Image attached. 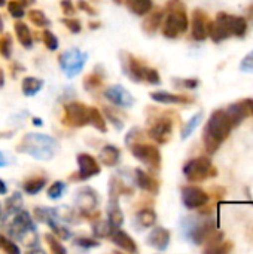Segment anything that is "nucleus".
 Here are the masks:
<instances>
[{"mask_svg": "<svg viewBox=\"0 0 253 254\" xmlns=\"http://www.w3.org/2000/svg\"><path fill=\"white\" fill-rule=\"evenodd\" d=\"M33 124H34V125H37V127H40V125H42V119L34 118V119H33Z\"/></svg>", "mask_w": 253, "mask_h": 254, "instance_id": "59", "label": "nucleus"}, {"mask_svg": "<svg viewBox=\"0 0 253 254\" xmlns=\"http://www.w3.org/2000/svg\"><path fill=\"white\" fill-rule=\"evenodd\" d=\"M49 226H51V229H52L54 235H57L60 240H69V238H70V232H69L66 228H63V226L57 225V223H55V220H54V222H51V223H49Z\"/></svg>", "mask_w": 253, "mask_h": 254, "instance_id": "47", "label": "nucleus"}, {"mask_svg": "<svg viewBox=\"0 0 253 254\" xmlns=\"http://www.w3.org/2000/svg\"><path fill=\"white\" fill-rule=\"evenodd\" d=\"M240 70L243 73H253V51L240 61Z\"/></svg>", "mask_w": 253, "mask_h": 254, "instance_id": "48", "label": "nucleus"}, {"mask_svg": "<svg viewBox=\"0 0 253 254\" xmlns=\"http://www.w3.org/2000/svg\"><path fill=\"white\" fill-rule=\"evenodd\" d=\"M0 54L3 58H10L12 54V37L10 34H4L3 37H0Z\"/></svg>", "mask_w": 253, "mask_h": 254, "instance_id": "41", "label": "nucleus"}, {"mask_svg": "<svg viewBox=\"0 0 253 254\" xmlns=\"http://www.w3.org/2000/svg\"><path fill=\"white\" fill-rule=\"evenodd\" d=\"M136 220L142 228H152L157 223V213L152 208H143L137 213Z\"/></svg>", "mask_w": 253, "mask_h": 254, "instance_id": "29", "label": "nucleus"}, {"mask_svg": "<svg viewBox=\"0 0 253 254\" xmlns=\"http://www.w3.org/2000/svg\"><path fill=\"white\" fill-rule=\"evenodd\" d=\"M210 196L206 190L198 186H183L182 188V202L188 210L201 208L209 202Z\"/></svg>", "mask_w": 253, "mask_h": 254, "instance_id": "10", "label": "nucleus"}, {"mask_svg": "<svg viewBox=\"0 0 253 254\" xmlns=\"http://www.w3.org/2000/svg\"><path fill=\"white\" fill-rule=\"evenodd\" d=\"M75 246H78L81 249H94V247H98L100 243H97L94 240H89V238H76Z\"/></svg>", "mask_w": 253, "mask_h": 254, "instance_id": "51", "label": "nucleus"}, {"mask_svg": "<svg viewBox=\"0 0 253 254\" xmlns=\"http://www.w3.org/2000/svg\"><path fill=\"white\" fill-rule=\"evenodd\" d=\"M3 31V21H1V15H0V33Z\"/></svg>", "mask_w": 253, "mask_h": 254, "instance_id": "61", "label": "nucleus"}, {"mask_svg": "<svg viewBox=\"0 0 253 254\" xmlns=\"http://www.w3.org/2000/svg\"><path fill=\"white\" fill-rule=\"evenodd\" d=\"M0 217H1V205H0Z\"/></svg>", "mask_w": 253, "mask_h": 254, "instance_id": "63", "label": "nucleus"}, {"mask_svg": "<svg viewBox=\"0 0 253 254\" xmlns=\"http://www.w3.org/2000/svg\"><path fill=\"white\" fill-rule=\"evenodd\" d=\"M13 28H15V34H16V39L19 40V43L27 49L31 48L33 46V36H31V31L27 27V24L18 21Z\"/></svg>", "mask_w": 253, "mask_h": 254, "instance_id": "26", "label": "nucleus"}, {"mask_svg": "<svg viewBox=\"0 0 253 254\" xmlns=\"http://www.w3.org/2000/svg\"><path fill=\"white\" fill-rule=\"evenodd\" d=\"M89 27H91L92 30H95L97 27H100V22H89Z\"/></svg>", "mask_w": 253, "mask_h": 254, "instance_id": "58", "label": "nucleus"}, {"mask_svg": "<svg viewBox=\"0 0 253 254\" xmlns=\"http://www.w3.org/2000/svg\"><path fill=\"white\" fill-rule=\"evenodd\" d=\"M4 207H6V213L7 214H16L18 211H21V208H22V198H21V195L18 192L13 193L10 198L6 199Z\"/></svg>", "mask_w": 253, "mask_h": 254, "instance_id": "33", "label": "nucleus"}, {"mask_svg": "<svg viewBox=\"0 0 253 254\" xmlns=\"http://www.w3.org/2000/svg\"><path fill=\"white\" fill-rule=\"evenodd\" d=\"M173 83L183 89H197L200 86L198 79H173Z\"/></svg>", "mask_w": 253, "mask_h": 254, "instance_id": "44", "label": "nucleus"}, {"mask_svg": "<svg viewBox=\"0 0 253 254\" xmlns=\"http://www.w3.org/2000/svg\"><path fill=\"white\" fill-rule=\"evenodd\" d=\"M63 122L69 127L81 128L89 125V107L82 103H69L64 107V119Z\"/></svg>", "mask_w": 253, "mask_h": 254, "instance_id": "9", "label": "nucleus"}, {"mask_svg": "<svg viewBox=\"0 0 253 254\" xmlns=\"http://www.w3.org/2000/svg\"><path fill=\"white\" fill-rule=\"evenodd\" d=\"M167 15L163 27V34L167 39H176L188 30L189 21L186 15V7L182 0H169L166 6Z\"/></svg>", "mask_w": 253, "mask_h": 254, "instance_id": "3", "label": "nucleus"}, {"mask_svg": "<svg viewBox=\"0 0 253 254\" xmlns=\"http://www.w3.org/2000/svg\"><path fill=\"white\" fill-rule=\"evenodd\" d=\"M207 36L215 42L221 43L231 37L230 28H228V13L227 12H219L213 21H209V28H207Z\"/></svg>", "mask_w": 253, "mask_h": 254, "instance_id": "11", "label": "nucleus"}, {"mask_svg": "<svg viewBox=\"0 0 253 254\" xmlns=\"http://www.w3.org/2000/svg\"><path fill=\"white\" fill-rule=\"evenodd\" d=\"M92 231H94V235L95 237H98V238H107V237H110V234L113 231V226L109 222L98 220L97 223L92 225Z\"/></svg>", "mask_w": 253, "mask_h": 254, "instance_id": "35", "label": "nucleus"}, {"mask_svg": "<svg viewBox=\"0 0 253 254\" xmlns=\"http://www.w3.org/2000/svg\"><path fill=\"white\" fill-rule=\"evenodd\" d=\"M225 112H227V116H228L233 128H237L251 115L249 113V109H248V106H246L245 101H239V103L230 104Z\"/></svg>", "mask_w": 253, "mask_h": 254, "instance_id": "20", "label": "nucleus"}, {"mask_svg": "<svg viewBox=\"0 0 253 254\" xmlns=\"http://www.w3.org/2000/svg\"><path fill=\"white\" fill-rule=\"evenodd\" d=\"M46 185V179L45 177H34V179H30L27 182H24L22 188H24V192L28 193V195H36L39 193Z\"/></svg>", "mask_w": 253, "mask_h": 254, "instance_id": "31", "label": "nucleus"}, {"mask_svg": "<svg viewBox=\"0 0 253 254\" xmlns=\"http://www.w3.org/2000/svg\"><path fill=\"white\" fill-rule=\"evenodd\" d=\"M124 70L130 76V79L134 82H143L148 67L131 55H124Z\"/></svg>", "mask_w": 253, "mask_h": 254, "instance_id": "16", "label": "nucleus"}, {"mask_svg": "<svg viewBox=\"0 0 253 254\" xmlns=\"http://www.w3.org/2000/svg\"><path fill=\"white\" fill-rule=\"evenodd\" d=\"M86 60H88L86 54L81 52L78 48H73V49L66 51L60 57V65L67 77H75L82 71Z\"/></svg>", "mask_w": 253, "mask_h": 254, "instance_id": "6", "label": "nucleus"}, {"mask_svg": "<svg viewBox=\"0 0 253 254\" xmlns=\"http://www.w3.org/2000/svg\"><path fill=\"white\" fill-rule=\"evenodd\" d=\"M110 240L113 241L115 246H118L121 250H125L128 253H137L139 249L136 246V241L124 231H121L119 228H113L112 234H110Z\"/></svg>", "mask_w": 253, "mask_h": 254, "instance_id": "19", "label": "nucleus"}, {"mask_svg": "<svg viewBox=\"0 0 253 254\" xmlns=\"http://www.w3.org/2000/svg\"><path fill=\"white\" fill-rule=\"evenodd\" d=\"M78 165H79V171H78L79 180H88L94 176H98L101 171L97 159L88 153H79L78 155Z\"/></svg>", "mask_w": 253, "mask_h": 254, "instance_id": "13", "label": "nucleus"}, {"mask_svg": "<svg viewBox=\"0 0 253 254\" xmlns=\"http://www.w3.org/2000/svg\"><path fill=\"white\" fill-rule=\"evenodd\" d=\"M63 24L72 31V33H81V30H82V24L78 21V19H75V18H64L63 19Z\"/></svg>", "mask_w": 253, "mask_h": 254, "instance_id": "49", "label": "nucleus"}, {"mask_svg": "<svg viewBox=\"0 0 253 254\" xmlns=\"http://www.w3.org/2000/svg\"><path fill=\"white\" fill-rule=\"evenodd\" d=\"M209 16L203 9H194L192 12V27H191V33L192 37L197 42H203L206 40L207 36V28H209Z\"/></svg>", "mask_w": 253, "mask_h": 254, "instance_id": "15", "label": "nucleus"}, {"mask_svg": "<svg viewBox=\"0 0 253 254\" xmlns=\"http://www.w3.org/2000/svg\"><path fill=\"white\" fill-rule=\"evenodd\" d=\"M7 192V188H6V185H4V182L0 179V195H4Z\"/></svg>", "mask_w": 253, "mask_h": 254, "instance_id": "56", "label": "nucleus"}, {"mask_svg": "<svg viewBox=\"0 0 253 254\" xmlns=\"http://www.w3.org/2000/svg\"><path fill=\"white\" fill-rule=\"evenodd\" d=\"M134 180H136L137 186H139L142 190L148 192V193L157 195L158 190H160V183H158L151 174H148L146 171H143V170H140V168L134 170Z\"/></svg>", "mask_w": 253, "mask_h": 254, "instance_id": "18", "label": "nucleus"}, {"mask_svg": "<svg viewBox=\"0 0 253 254\" xmlns=\"http://www.w3.org/2000/svg\"><path fill=\"white\" fill-rule=\"evenodd\" d=\"M55 213V217L60 219V220H64V222H70L73 223V219H75V211L67 207V205H63V207H58L57 210H54Z\"/></svg>", "mask_w": 253, "mask_h": 254, "instance_id": "39", "label": "nucleus"}, {"mask_svg": "<svg viewBox=\"0 0 253 254\" xmlns=\"http://www.w3.org/2000/svg\"><path fill=\"white\" fill-rule=\"evenodd\" d=\"M119 159H121V150L118 147L112 146V144L104 146L101 149V152H100V161L106 167H115V165H118Z\"/></svg>", "mask_w": 253, "mask_h": 254, "instance_id": "23", "label": "nucleus"}, {"mask_svg": "<svg viewBox=\"0 0 253 254\" xmlns=\"http://www.w3.org/2000/svg\"><path fill=\"white\" fill-rule=\"evenodd\" d=\"M45 241H46V244L49 246V250H51V252H52L54 254H66L67 253L66 247H63V246H61V243H58V240H57L54 235H51V234H46V235H45Z\"/></svg>", "mask_w": 253, "mask_h": 254, "instance_id": "38", "label": "nucleus"}, {"mask_svg": "<svg viewBox=\"0 0 253 254\" xmlns=\"http://www.w3.org/2000/svg\"><path fill=\"white\" fill-rule=\"evenodd\" d=\"M107 222L113 226V228H119L124 223V214L121 211V208L118 207V199L110 198L109 205H107Z\"/></svg>", "mask_w": 253, "mask_h": 254, "instance_id": "24", "label": "nucleus"}, {"mask_svg": "<svg viewBox=\"0 0 253 254\" xmlns=\"http://www.w3.org/2000/svg\"><path fill=\"white\" fill-rule=\"evenodd\" d=\"M58 149V143L54 137L46 134L30 132L22 137L21 143L16 146V152L33 156L40 161H51Z\"/></svg>", "mask_w": 253, "mask_h": 254, "instance_id": "2", "label": "nucleus"}, {"mask_svg": "<svg viewBox=\"0 0 253 254\" xmlns=\"http://www.w3.org/2000/svg\"><path fill=\"white\" fill-rule=\"evenodd\" d=\"M183 176L191 183H200V182H204L210 177H216L218 171H216L210 158L200 156V158H192L188 162H185Z\"/></svg>", "mask_w": 253, "mask_h": 254, "instance_id": "4", "label": "nucleus"}, {"mask_svg": "<svg viewBox=\"0 0 253 254\" xmlns=\"http://www.w3.org/2000/svg\"><path fill=\"white\" fill-rule=\"evenodd\" d=\"M146 241H148V246H151L152 249L164 252L167 250L170 244V232L166 228H155L154 231H151Z\"/></svg>", "mask_w": 253, "mask_h": 254, "instance_id": "17", "label": "nucleus"}, {"mask_svg": "<svg viewBox=\"0 0 253 254\" xmlns=\"http://www.w3.org/2000/svg\"><path fill=\"white\" fill-rule=\"evenodd\" d=\"M104 112H106L107 119L113 124V127H115L116 129H122V128H124V124H122V121H121L119 118H116L115 110H112V109H104Z\"/></svg>", "mask_w": 253, "mask_h": 254, "instance_id": "52", "label": "nucleus"}, {"mask_svg": "<svg viewBox=\"0 0 253 254\" xmlns=\"http://www.w3.org/2000/svg\"><path fill=\"white\" fill-rule=\"evenodd\" d=\"M64 190H66V183H63V182H54L49 186V189H48V198L58 199V198L63 196Z\"/></svg>", "mask_w": 253, "mask_h": 254, "instance_id": "40", "label": "nucleus"}, {"mask_svg": "<svg viewBox=\"0 0 253 254\" xmlns=\"http://www.w3.org/2000/svg\"><path fill=\"white\" fill-rule=\"evenodd\" d=\"M78 7H79L81 10H85V12L89 13V15H95V13H97V10H95L91 4H88L85 0H78Z\"/></svg>", "mask_w": 253, "mask_h": 254, "instance_id": "54", "label": "nucleus"}, {"mask_svg": "<svg viewBox=\"0 0 253 254\" xmlns=\"http://www.w3.org/2000/svg\"><path fill=\"white\" fill-rule=\"evenodd\" d=\"M89 125H92L100 132H106L107 131L106 121H104L103 115L100 113V110H97L95 107H89Z\"/></svg>", "mask_w": 253, "mask_h": 254, "instance_id": "32", "label": "nucleus"}, {"mask_svg": "<svg viewBox=\"0 0 253 254\" xmlns=\"http://www.w3.org/2000/svg\"><path fill=\"white\" fill-rule=\"evenodd\" d=\"M43 88V80L37 77H24L22 79V94L27 97L36 95Z\"/></svg>", "mask_w": 253, "mask_h": 254, "instance_id": "28", "label": "nucleus"}, {"mask_svg": "<svg viewBox=\"0 0 253 254\" xmlns=\"http://www.w3.org/2000/svg\"><path fill=\"white\" fill-rule=\"evenodd\" d=\"M42 39H43V43L45 46L49 49V51H57L58 49V39L55 37V34L49 30H45L42 33Z\"/></svg>", "mask_w": 253, "mask_h": 254, "instance_id": "42", "label": "nucleus"}, {"mask_svg": "<svg viewBox=\"0 0 253 254\" xmlns=\"http://www.w3.org/2000/svg\"><path fill=\"white\" fill-rule=\"evenodd\" d=\"M76 207L82 211L84 216L94 219H98L100 213L97 211V204H98V196L97 192L92 188H82L76 193L75 199Z\"/></svg>", "mask_w": 253, "mask_h": 254, "instance_id": "8", "label": "nucleus"}, {"mask_svg": "<svg viewBox=\"0 0 253 254\" xmlns=\"http://www.w3.org/2000/svg\"><path fill=\"white\" fill-rule=\"evenodd\" d=\"M0 250L9 254H19V249L13 241H9L3 235H0Z\"/></svg>", "mask_w": 253, "mask_h": 254, "instance_id": "43", "label": "nucleus"}, {"mask_svg": "<svg viewBox=\"0 0 253 254\" xmlns=\"http://www.w3.org/2000/svg\"><path fill=\"white\" fill-rule=\"evenodd\" d=\"M34 219L40 223H46L49 225L51 222H54L57 217H55V213L54 210H49V208H42V207H37L34 210Z\"/></svg>", "mask_w": 253, "mask_h": 254, "instance_id": "34", "label": "nucleus"}, {"mask_svg": "<svg viewBox=\"0 0 253 254\" xmlns=\"http://www.w3.org/2000/svg\"><path fill=\"white\" fill-rule=\"evenodd\" d=\"M84 85L88 91H92V89H98L103 85V80L98 74H91L84 80Z\"/></svg>", "mask_w": 253, "mask_h": 254, "instance_id": "45", "label": "nucleus"}, {"mask_svg": "<svg viewBox=\"0 0 253 254\" xmlns=\"http://www.w3.org/2000/svg\"><path fill=\"white\" fill-rule=\"evenodd\" d=\"M4 85V73H3V70L0 68V88Z\"/></svg>", "mask_w": 253, "mask_h": 254, "instance_id": "57", "label": "nucleus"}, {"mask_svg": "<svg viewBox=\"0 0 253 254\" xmlns=\"http://www.w3.org/2000/svg\"><path fill=\"white\" fill-rule=\"evenodd\" d=\"M104 97L118 107H131L134 104V97L121 85H112L104 91Z\"/></svg>", "mask_w": 253, "mask_h": 254, "instance_id": "14", "label": "nucleus"}, {"mask_svg": "<svg viewBox=\"0 0 253 254\" xmlns=\"http://www.w3.org/2000/svg\"><path fill=\"white\" fill-rule=\"evenodd\" d=\"M4 4V0H0V6H3Z\"/></svg>", "mask_w": 253, "mask_h": 254, "instance_id": "62", "label": "nucleus"}, {"mask_svg": "<svg viewBox=\"0 0 253 254\" xmlns=\"http://www.w3.org/2000/svg\"><path fill=\"white\" fill-rule=\"evenodd\" d=\"M231 129H233V125L227 116V112L222 109L215 110L210 115L203 131V141H204L206 152L209 155L216 153L218 149L222 146V143L230 137Z\"/></svg>", "mask_w": 253, "mask_h": 254, "instance_id": "1", "label": "nucleus"}, {"mask_svg": "<svg viewBox=\"0 0 253 254\" xmlns=\"http://www.w3.org/2000/svg\"><path fill=\"white\" fill-rule=\"evenodd\" d=\"M203 118H204V113H203V112H198L197 115H194V116L185 124V127L182 128V134H180L182 140H186V138L198 128V125L201 124Z\"/></svg>", "mask_w": 253, "mask_h": 254, "instance_id": "30", "label": "nucleus"}, {"mask_svg": "<svg viewBox=\"0 0 253 254\" xmlns=\"http://www.w3.org/2000/svg\"><path fill=\"white\" fill-rule=\"evenodd\" d=\"M7 10L13 18H22L24 16V6L19 1H9L7 3Z\"/></svg>", "mask_w": 253, "mask_h": 254, "instance_id": "46", "label": "nucleus"}, {"mask_svg": "<svg viewBox=\"0 0 253 254\" xmlns=\"http://www.w3.org/2000/svg\"><path fill=\"white\" fill-rule=\"evenodd\" d=\"M164 19V10H155L152 12L149 16L145 18V22H143V30L148 33V34H155L157 30L160 28L161 22Z\"/></svg>", "mask_w": 253, "mask_h": 254, "instance_id": "25", "label": "nucleus"}, {"mask_svg": "<svg viewBox=\"0 0 253 254\" xmlns=\"http://www.w3.org/2000/svg\"><path fill=\"white\" fill-rule=\"evenodd\" d=\"M145 80H146L148 83H151V85H160V83H161L160 73H158L155 68H151V67H148V70H146Z\"/></svg>", "mask_w": 253, "mask_h": 254, "instance_id": "50", "label": "nucleus"}, {"mask_svg": "<svg viewBox=\"0 0 253 254\" xmlns=\"http://www.w3.org/2000/svg\"><path fill=\"white\" fill-rule=\"evenodd\" d=\"M228 28L231 36L236 37H245L248 33V19L239 15H230L228 13Z\"/></svg>", "mask_w": 253, "mask_h": 254, "instance_id": "22", "label": "nucleus"}, {"mask_svg": "<svg viewBox=\"0 0 253 254\" xmlns=\"http://www.w3.org/2000/svg\"><path fill=\"white\" fill-rule=\"evenodd\" d=\"M186 238H189L195 246H203L210 238V235L216 231V222L213 219L197 220L194 217H186L183 222Z\"/></svg>", "mask_w": 253, "mask_h": 254, "instance_id": "5", "label": "nucleus"}, {"mask_svg": "<svg viewBox=\"0 0 253 254\" xmlns=\"http://www.w3.org/2000/svg\"><path fill=\"white\" fill-rule=\"evenodd\" d=\"M28 19L34 24V25H37V27H48L49 24H51V21L45 16V13L42 12V10H39V9H31V10H28Z\"/></svg>", "mask_w": 253, "mask_h": 254, "instance_id": "36", "label": "nucleus"}, {"mask_svg": "<svg viewBox=\"0 0 253 254\" xmlns=\"http://www.w3.org/2000/svg\"><path fill=\"white\" fill-rule=\"evenodd\" d=\"M130 150L149 170L158 171L161 168V153H160L158 147H155L152 144L133 143V144H130Z\"/></svg>", "mask_w": 253, "mask_h": 254, "instance_id": "7", "label": "nucleus"}, {"mask_svg": "<svg viewBox=\"0 0 253 254\" xmlns=\"http://www.w3.org/2000/svg\"><path fill=\"white\" fill-rule=\"evenodd\" d=\"M171 132H173V121L169 116L158 118L149 128V137L160 144H166L171 138Z\"/></svg>", "mask_w": 253, "mask_h": 254, "instance_id": "12", "label": "nucleus"}, {"mask_svg": "<svg viewBox=\"0 0 253 254\" xmlns=\"http://www.w3.org/2000/svg\"><path fill=\"white\" fill-rule=\"evenodd\" d=\"M3 165H6V161H4V156L0 152V167H3Z\"/></svg>", "mask_w": 253, "mask_h": 254, "instance_id": "60", "label": "nucleus"}, {"mask_svg": "<svg viewBox=\"0 0 253 254\" xmlns=\"http://www.w3.org/2000/svg\"><path fill=\"white\" fill-rule=\"evenodd\" d=\"M61 10L66 16H73L75 15V7H73V1L72 0H61Z\"/></svg>", "mask_w": 253, "mask_h": 254, "instance_id": "53", "label": "nucleus"}, {"mask_svg": "<svg viewBox=\"0 0 253 254\" xmlns=\"http://www.w3.org/2000/svg\"><path fill=\"white\" fill-rule=\"evenodd\" d=\"M233 250V244L230 241H221L212 247H206L204 253L207 254H228Z\"/></svg>", "mask_w": 253, "mask_h": 254, "instance_id": "37", "label": "nucleus"}, {"mask_svg": "<svg viewBox=\"0 0 253 254\" xmlns=\"http://www.w3.org/2000/svg\"><path fill=\"white\" fill-rule=\"evenodd\" d=\"M151 98L161 104H192L194 103V100L186 95L171 94V92H166V91L151 92Z\"/></svg>", "mask_w": 253, "mask_h": 254, "instance_id": "21", "label": "nucleus"}, {"mask_svg": "<svg viewBox=\"0 0 253 254\" xmlns=\"http://www.w3.org/2000/svg\"><path fill=\"white\" fill-rule=\"evenodd\" d=\"M245 103H246V106H248V109H249V113L253 115V98H248V100H245Z\"/></svg>", "mask_w": 253, "mask_h": 254, "instance_id": "55", "label": "nucleus"}, {"mask_svg": "<svg viewBox=\"0 0 253 254\" xmlns=\"http://www.w3.org/2000/svg\"><path fill=\"white\" fill-rule=\"evenodd\" d=\"M125 3H127L128 9L133 13L139 15V16L148 15L152 10V7H154V1L152 0H125Z\"/></svg>", "mask_w": 253, "mask_h": 254, "instance_id": "27", "label": "nucleus"}]
</instances>
